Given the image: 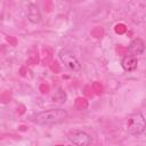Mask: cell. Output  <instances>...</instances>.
I'll return each instance as SVG.
<instances>
[{"instance_id":"obj_3","label":"cell","mask_w":146,"mask_h":146,"mask_svg":"<svg viewBox=\"0 0 146 146\" xmlns=\"http://www.w3.org/2000/svg\"><path fill=\"white\" fill-rule=\"evenodd\" d=\"M59 59L60 62L64 64V66L71 71V72H80L81 71V64L79 63V60L76 59V57L73 55V52H71L67 49H62L58 52Z\"/></svg>"},{"instance_id":"obj_4","label":"cell","mask_w":146,"mask_h":146,"mask_svg":"<svg viewBox=\"0 0 146 146\" xmlns=\"http://www.w3.org/2000/svg\"><path fill=\"white\" fill-rule=\"evenodd\" d=\"M67 138L75 146H90L92 141L91 137L82 130H72L67 135Z\"/></svg>"},{"instance_id":"obj_1","label":"cell","mask_w":146,"mask_h":146,"mask_svg":"<svg viewBox=\"0 0 146 146\" xmlns=\"http://www.w3.org/2000/svg\"><path fill=\"white\" fill-rule=\"evenodd\" d=\"M68 114L63 108H50L33 114L30 120L38 125H54L64 122Z\"/></svg>"},{"instance_id":"obj_2","label":"cell","mask_w":146,"mask_h":146,"mask_svg":"<svg viewBox=\"0 0 146 146\" xmlns=\"http://www.w3.org/2000/svg\"><path fill=\"white\" fill-rule=\"evenodd\" d=\"M146 129V119L141 112H136L131 114L128 119L127 130L131 136H139Z\"/></svg>"},{"instance_id":"obj_8","label":"cell","mask_w":146,"mask_h":146,"mask_svg":"<svg viewBox=\"0 0 146 146\" xmlns=\"http://www.w3.org/2000/svg\"><path fill=\"white\" fill-rule=\"evenodd\" d=\"M67 146H73V145H67Z\"/></svg>"},{"instance_id":"obj_7","label":"cell","mask_w":146,"mask_h":146,"mask_svg":"<svg viewBox=\"0 0 146 146\" xmlns=\"http://www.w3.org/2000/svg\"><path fill=\"white\" fill-rule=\"evenodd\" d=\"M26 15H27V19L33 24H38L41 21V13L36 3H33V2L29 3Z\"/></svg>"},{"instance_id":"obj_6","label":"cell","mask_w":146,"mask_h":146,"mask_svg":"<svg viewBox=\"0 0 146 146\" xmlns=\"http://www.w3.org/2000/svg\"><path fill=\"white\" fill-rule=\"evenodd\" d=\"M137 65H138V59L133 55L128 54L123 56L121 59V66L125 72H133L137 68Z\"/></svg>"},{"instance_id":"obj_5","label":"cell","mask_w":146,"mask_h":146,"mask_svg":"<svg viewBox=\"0 0 146 146\" xmlns=\"http://www.w3.org/2000/svg\"><path fill=\"white\" fill-rule=\"evenodd\" d=\"M144 51H145V42L140 38L133 39L130 42V44L128 46V52L130 55L136 56V57L139 56V55H141Z\"/></svg>"}]
</instances>
